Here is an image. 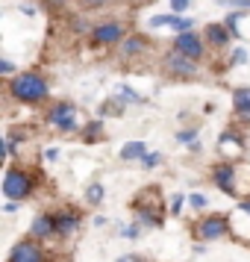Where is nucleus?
I'll return each instance as SVG.
<instances>
[{
	"label": "nucleus",
	"instance_id": "aec40b11",
	"mask_svg": "<svg viewBox=\"0 0 250 262\" xmlns=\"http://www.w3.org/2000/svg\"><path fill=\"white\" fill-rule=\"evenodd\" d=\"M147 48H150V41L144 36H139V33H132V36H127L118 45V56L121 59H132V56H142Z\"/></svg>",
	"mask_w": 250,
	"mask_h": 262
},
{
	"label": "nucleus",
	"instance_id": "f257e3e1",
	"mask_svg": "<svg viewBox=\"0 0 250 262\" xmlns=\"http://www.w3.org/2000/svg\"><path fill=\"white\" fill-rule=\"evenodd\" d=\"M6 95L21 106H41L50 100V83L41 71H18L6 80Z\"/></svg>",
	"mask_w": 250,
	"mask_h": 262
},
{
	"label": "nucleus",
	"instance_id": "dca6fc26",
	"mask_svg": "<svg viewBox=\"0 0 250 262\" xmlns=\"http://www.w3.org/2000/svg\"><path fill=\"white\" fill-rule=\"evenodd\" d=\"M224 24L230 27V33L238 41H250V9H233L224 18Z\"/></svg>",
	"mask_w": 250,
	"mask_h": 262
},
{
	"label": "nucleus",
	"instance_id": "4c0bfd02",
	"mask_svg": "<svg viewBox=\"0 0 250 262\" xmlns=\"http://www.w3.org/2000/svg\"><path fill=\"white\" fill-rule=\"evenodd\" d=\"M44 159H48V162H56V159H59V147H48V150H44Z\"/></svg>",
	"mask_w": 250,
	"mask_h": 262
},
{
	"label": "nucleus",
	"instance_id": "2eb2a0df",
	"mask_svg": "<svg viewBox=\"0 0 250 262\" xmlns=\"http://www.w3.org/2000/svg\"><path fill=\"white\" fill-rule=\"evenodd\" d=\"M233 121L241 127H250V85L233 89Z\"/></svg>",
	"mask_w": 250,
	"mask_h": 262
},
{
	"label": "nucleus",
	"instance_id": "cd10ccee",
	"mask_svg": "<svg viewBox=\"0 0 250 262\" xmlns=\"http://www.w3.org/2000/svg\"><path fill=\"white\" fill-rule=\"evenodd\" d=\"M189 209L191 212H209V198L206 194H200V191H191L189 194Z\"/></svg>",
	"mask_w": 250,
	"mask_h": 262
},
{
	"label": "nucleus",
	"instance_id": "6ab92c4d",
	"mask_svg": "<svg viewBox=\"0 0 250 262\" xmlns=\"http://www.w3.org/2000/svg\"><path fill=\"white\" fill-rule=\"evenodd\" d=\"M77 139H80L83 144H100V142H106V127H103V118H100V115H97V118H88Z\"/></svg>",
	"mask_w": 250,
	"mask_h": 262
},
{
	"label": "nucleus",
	"instance_id": "c9c22d12",
	"mask_svg": "<svg viewBox=\"0 0 250 262\" xmlns=\"http://www.w3.org/2000/svg\"><path fill=\"white\" fill-rule=\"evenodd\" d=\"M0 71L6 74V77H15V74H18V71H15V62L12 59H0Z\"/></svg>",
	"mask_w": 250,
	"mask_h": 262
},
{
	"label": "nucleus",
	"instance_id": "5701e85b",
	"mask_svg": "<svg viewBox=\"0 0 250 262\" xmlns=\"http://www.w3.org/2000/svg\"><path fill=\"white\" fill-rule=\"evenodd\" d=\"M115 95L121 97V100H127L130 106H142L144 103V95H139L132 85H127V83H121V85H115Z\"/></svg>",
	"mask_w": 250,
	"mask_h": 262
},
{
	"label": "nucleus",
	"instance_id": "72a5a7b5",
	"mask_svg": "<svg viewBox=\"0 0 250 262\" xmlns=\"http://www.w3.org/2000/svg\"><path fill=\"white\" fill-rule=\"evenodd\" d=\"M115 262H150V259L142 256V253H124V256H118Z\"/></svg>",
	"mask_w": 250,
	"mask_h": 262
},
{
	"label": "nucleus",
	"instance_id": "e433bc0d",
	"mask_svg": "<svg viewBox=\"0 0 250 262\" xmlns=\"http://www.w3.org/2000/svg\"><path fill=\"white\" fill-rule=\"evenodd\" d=\"M80 3H83L85 9H100V6H106L109 0H80Z\"/></svg>",
	"mask_w": 250,
	"mask_h": 262
},
{
	"label": "nucleus",
	"instance_id": "473e14b6",
	"mask_svg": "<svg viewBox=\"0 0 250 262\" xmlns=\"http://www.w3.org/2000/svg\"><path fill=\"white\" fill-rule=\"evenodd\" d=\"M189 6H191V0H171V12H177V15L189 12Z\"/></svg>",
	"mask_w": 250,
	"mask_h": 262
},
{
	"label": "nucleus",
	"instance_id": "423d86ee",
	"mask_svg": "<svg viewBox=\"0 0 250 262\" xmlns=\"http://www.w3.org/2000/svg\"><path fill=\"white\" fill-rule=\"evenodd\" d=\"M215 156L230 159V162H238L247 156V136L241 124H230L226 130H221V136L215 139Z\"/></svg>",
	"mask_w": 250,
	"mask_h": 262
},
{
	"label": "nucleus",
	"instance_id": "7c9ffc66",
	"mask_svg": "<svg viewBox=\"0 0 250 262\" xmlns=\"http://www.w3.org/2000/svg\"><path fill=\"white\" fill-rule=\"evenodd\" d=\"M174 15H177V12H171V15H153L147 24L153 27V30H159V27H168V30H171V24H174Z\"/></svg>",
	"mask_w": 250,
	"mask_h": 262
},
{
	"label": "nucleus",
	"instance_id": "ea45409f",
	"mask_svg": "<svg viewBox=\"0 0 250 262\" xmlns=\"http://www.w3.org/2000/svg\"><path fill=\"white\" fill-rule=\"evenodd\" d=\"M106 224H109V221L103 218V215H95V227H106Z\"/></svg>",
	"mask_w": 250,
	"mask_h": 262
},
{
	"label": "nucleus",
	"instance_id": "412c9836",
	"mask_svg": "<svg viewBox=\"0 0 250 262\" xmlns=\"http://www.w3.org/2000/svg\"><path fill=\"white\" fill-rule=\"evenodd\" d=\"M127 106H130V103L121 100V97L112 92V95L97 106V115H100V118H124V115H127Z\"/></svg>",
	"mask_w": 250,
	"mask_h": 262
},
{
	"label": "nucleus",
	"instance_id": "393cba45",
	"mask_svg": "<svg viewBox=\"0 0 250 262\" xmlns=\"http://www.w3.org/2000/svg\"><path fill=\"white\" fill-rule=\"evenodd\" d=\"M179 144H194V142H200V127L197 124H191V127H183V130H177V136H174Z\"/></svg>",
	"mask_w": 250,
	"mask_h": 262
},
{
	"label": "nucleus",
	"instance_id": "b1692460",
	"mask_svg": "<svg viewBox=\"0 0 250 262\" xmlns=\"http://www.w3.org/2000/svg\"><path fill=\"white\" fill-rule=\"evenodd\" d=\"M186 206H189V194H183V191H174L168 198V212H171V218H179Z\"/></svg>",
	"mask_w": 250,
	"mask_h": 262
},
{
	"label": "nucleus",
	"instance_id": "58836bf2",
	"mask_svg": "<svg viewBox=\"0 0 250 262\" xmlns=\"http://www.w3.org/2000/svg\"><path fill=\"white\" fill-rule=\"evenodd\" d=\"M21 12H24V15H30V18H33V15H36V6H30V3H21Z\"/></svg>",
	"mask_w": 250,
	"mask_h": 262
},
{
	"label": "nucleus",
	"instance_id": "a19ab883",
	"mask_svg": "<svg viewBox=\"0 0 250 262\" xmlns=\"http://www.w3.org/2000/svg\"><path fill=\"white\" fill-rule=\"evenodd\" d=\"M48 6H53V9H59V6H65V0H44Z\"/></svg>",
	"mask_w": 250,
	"mask_h": 262
},
{
	"label": "nucleus",
	"instance_id": "f704fd0d",
	"mask_svg": "<svg viewBox=\"0 0 250 262\" xmlns=\"http://www.w3.org/2000/svg\"><path fill=\"white\" fill-rule=\"evenodd\" d=\"M3 212H6V215L21 212V201H3Z\"/></svg>",
	"mask_w": 250,
	"mask_h": 262
},
{
	"label": "nucleus",
	"instance_id": "7ed1b4c3",
	"mask_svg": "<svg viewBox=\"0 0 250 262\" xmlns=\"http://www.w3.org/2000/svg\"><path fill=\"white\" fill-rule=\"evenodd\" d=\"M38 186H41V171H36V168L9 162L3 171V198L6 201H30Z\"/></svg>",
	"mask_w": 250,
	"mask_h": 262
},
{
	"label": "nucleus",
	"instance_id": "79ce46f5",
	"mask_svg": "<svg viewBox=\"0 0 250 262\" xmlns=\"http://www.w3.org/2000/svg\"><path fill=\"white\" fill-rule=\"evenodd\" d=\"M132 6H147V3H153V0H130Z\"/></svg>",
	"mask_w": 250,
	"mask_h": 262
},
{
	"label": "nucleus",
	"instance_id": "9d476101",
	"mask_svg": "<svg viewBox=\"0 0 250 262\" xmlns=\"http://www.w3.org/2000/svg\"><path fill=\"white\" fill-rule=\"evenodd\" d=\"M6 262H50V253H48V245L38 242V238L27 236V238H18L9 250Z\"/></svg>",
	"mask_w": 250,
	"mask_h": 262
},
{
	"label": "nucleus",
	"instance_id": "20e7f679",
	"mask_svg": "<svg viewBox=\"0 0 250 262\" xmlns=\"http://www.w3.org/2000/svg\"><path fill=\"white\" fill-rule=\"evenodd\" d=\"M85 115L80 112L77 103L71 100H50L48 109H44V124H48L50 130H56L59 136H80V130L85 127Z\"/></svg>",
	"mask_w": 250,
	"mask_h": 262
},
{
	"label": "nucleus",
	"instance_id": "bb28decb",
	"mask_svg": "<svg viewBox=\"0 0 250 262\" xmlns=\"http://www.w3.org/2000/svg\"><path fill=\"white\" fill-rule=\"evenodd\" d=\"M142 233H144V227L139 224V221H132V224H127V227H118V238H127V242H139Z\"/></svg>",
	"mask_w": 250,
	"mask_h": 262
},
{
	"label": "nucleus",
	"instance_id": "0eeeda50",
	"mask_svg": "<svg viewBox=\"0 0 250 262\" xmlns=\"http://www.w3.org/2000/svg\"><path fill=\"white\" fill-rule=\"evenodd\" d=\"M162 74L168 80H179V83H189V80H197L200 77V62H194L191 56L179 53V50H168L162 56Z\"/></svg>",
	"mask_w": 250,
	"mask_h": 262
},
{
	"label": "nucleus",
	"instance_id": "f8f14e48",
	"mask_svg": "<svg viewBox=\"0 0 250 262\" xmlns=\"http://www.w3.org/2000/svg\"><path fill=\"white\" fill-rule=\"evenodd\" d=\"M124 38H127V27L121 24V21H103V24H97L88 33V41L97 45V48H115Z\"/></svg>",
	"mask_w": 250,
	"mask_h": 262
},
{
	"label": "nucleus",
	"instance_id": "6e6552de",
	"mask_svg": "<svg viewBox=\"0 0 250 262\" xmlns=\"http://www.w3.org/2000/svg\"><path fill=\"white\" fill-rule=\"evenodd\" d=\"M236 177H238V162H230V159H218L209 165V183L215 189L238 201V186H236Z\"/></svg>",
	"mask_w": 250,
	"mask_h": 262
},
{
	"label": "nucleus",
	"instance_id": "a211bd4d",
	"mask_svg": "<svg viewBox=\"0 0 250 262\" xmlns=\"http://www.w3.org/2000/svg\"><path fill=\"white\" fill-rule=\"evenodd\" d=\"M147 154H150L147 142H142V139H132V142H124V144H121L118 159H121V162H127V165H135V162H142Z\"/></svg>",
	"mask_w": 250,
	"mask_h": 262
},
{
	"label": "nucleus",
	"instance_id": "c756f323",
	"mask_svg": "<svg viewBox=\"0 0 250 262\" xmlns=\"http://www.w3.org/2000/svg\"><path fill=\"white\" fill-rule=\"evenodd\" d=\"M238 65H247V48H233L230 50V68H238Z\"/></svg>",
	"mask_w": 250,
	"mask_h": 262
},
{
	"label": "nucleus",
	"instance_id": "9b49d317",
	"mask_svg": "<svg viewBox=\"0 0 250 262\" xmlns=\"http://www.w3.org/2000/svg\"><path fill=\"white\" fill-rule=\"evenodd\" d=\"M56 215V238H74L80 230H83V221L85 215L80 206H59V209H53Z\"/></svg>",
	"mask_w": 250,
	"mask_h": 262
},
{
	"label": "nucleus",
	"instance_id": "f03ea898",
	"mask_svg": "<svg viewBox=\"0 0 250 262\" xmlns=\"http://www.w3.org/2000/svg\"><path fill=\"white\" fill-rule=\"evenodd\" d=\"M130 212L132 221H139L144 230H159L165 224V218L171 215L159 186H144L142 191H135V198L130 201Z\"/></svg>",
	"mask_w": 250,
	"mask_h": 262
},
{
	"label": "nucleus",
	"instance_id": "4be33fe9",
	"mask_svg": "<svg viewBox=\"0 0 250 262\" xmlns=\"http://www.w3.org/2000/svg\"><path fill=\"white\" fill-rule=\"evenodd\" d=\"M103 198H106V189H103V183H88L85 186V206H100L103 203Z\"/></svg>",
	"mask_w": 250,
	"mask_h": 262
},
{
	"label": "nucleus",
	"instance_id": "f3484780",
	"mask_svg": "<svg viewBox=\"0 0 250 262\" xmlns=\"http://www.w3.org/2000/svg\"><path fill=\"white\" fill-rule=\"evenodd\" d=\"M203 38H206V45H209V48L224 50V48H230L233 33H230V27H226V24H206V30H203Z\"/></svg>",
	"mask_w": 250,
	"mask_h": 262
},
{
	"label": "nucleus",
	"instance_id": "ddd939ff",
	"mask_svg": "<svg viewBox=\"0 0 250 262\" xmlns=\"http://www.w3.org/2000/svg\"><path fill=\"white\" fill-rule=\"evenodd\" d=\"M174 50L191 56L194 62H203L206 59V38H200L194 30H189V33H177V38H174Z\"/></svg>",
	"mask_w": 250,
	"mask_h": 262
},
{
	"label": "nucleus",
	"instance_id": "2f4dec72",
	"mask_svg": "<svg viewBox=\"0 0 250 262\" xmlns=\"http://www.w3.org/2000/svg\"><path fill=\"white\" fill-rule=\"evenodd\" d=\"M221 6H230V9H250V0H218Z\"/></svg>",
	"mask_w": 250,
	"mask_h": 262
},
{
	"label": "nucleus",
	"instance_id": "1a4fd4ad",
	"mask_svg": "<svg viewBox=\"0 0 250 262\" xmlns=\"http://www.w3.org/2000/svg\"><path fill=\"white\" fill-rule=\"evenodd\" d=\"M226 215H230V238H233L236 245L250 248V198L236 201V206Z\"/></svg>",
	"mask_w": 250,
	"mask_h": 262
},
{
	"label": "nucleus",
	"instance_id": "4468645a",
	"mask_svg": "<svg viewBox=\"0 0 250 262\" xmlns=\"http://www.w3.org/2000/svg\"><path fill=\"white\" fill-rule=\"evenodd\" d=\"M30 236L38 238V242H44V245L56 238V215H53V209L36 212V218L30 221Z\"/></svg>",
	"mask_w": 250,
	"mask_h": 262
},
{
	"label": "nucleus",
	"instance_id": "39448f33",
	"mask_svg": "<svg viewBox=\"0 0 250 262\" xmlns=\"http://www.w3.org/2000/svg\"><path fill=\"white\" fill-rule=\"evenodd\" d=\"M191 238L194 242H221L230 238V215L226 212H200L191 221Z\"/></svg>",
	"mask_w": 250,
	"mask_h": 262
},
{
	"label": "nucleus",
	"instance_id": "c85d7f7f",
	"mask_svg": "<svg viewBox=\"0 0 250 262\" xmlns=\"http://www.w3.org/2000/svg\"><path fill=\"white\" fill-rule=\"evenodd\" d=\"M174 33H189L194 30V18H186V15H174V24H171Z\"/></svg>",
	"mask_w": 250,
	"mask_h": 262
},
{
	"label": "nucleus",
	"instance_id": "a878e982",
	"mask_svg": "<svg viewBox=\"0 0 250 262\" xmlns=\"http://www.w3.org/2000/svg\"><path fill=\"white\" fill-rule=\"evenodd\" d=\"M139 165H142V171H156V168L165 165V154H162V150H150Z\"/></svg>",
	"mask_w": 250,
	"mask_h": 262
}]
</instances>
